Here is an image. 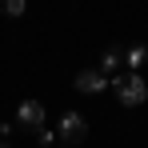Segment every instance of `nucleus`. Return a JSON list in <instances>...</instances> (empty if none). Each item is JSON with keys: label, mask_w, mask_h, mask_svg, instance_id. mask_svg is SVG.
I'll return each mask as SVG.
<instances>
[{"label": "nucleus", "mask_w": 148, "mask_h": 148, "mask_svg": "<svg viewBox=\"0 0 148 148\" xmlns=\"http://www.w3.org/2000/svg\"><path fill=\"white\" fill-rule=\"evenodd\" d=\"M72 84H76V92L96 96V92H104V88H112V76H108V72H96V68H80Z\"/></svg>", "instance_id": "7ed1b4c3"}, {"label": "nucleus", "mask_w": 148, "mask_h": 148, "mask_svg": "<svg viewBox=\"0 0 148 148\" xmlns=\"http://www.w3.org/2000/svg\"><path fill=\"white\" fill-rule=\"evenodd\" d=\"M44 116H48V112H44L40 100H24V104L16 108V124H24V128H32V132L44 128Z\"/></svg>", "instance_id": "20e7f679"}, {"label": "nucleus", "mask_w": 148, "mask_h": 148, "mask_svg": "<svg viewBox=\"0 0 148 148\" xmlns=\"http://www.w3.org/2000/svg\"><path fill=\"white\" fill-rule=\"evenodd\" d=\"M36 140H40V144H56V132H52V128H36Z\"/></svg>", "instance_id": "6e6552de"}, {"label": "nucleus", "mask_w": 148, "mask_h": 148, "mask_svg": "<svg viewBox=\"0 0 148 148\" xmlns=\"http://www.w3.org/2000/svg\"><path fill=\"white\" fill-rule=\"evenodd\" d=\"M148 60V48L144 44H136V48H124V64L132 68V72H140V64Z\"/></svg>", "instance_id": "423d86ee"}, {"label": "nucleus", "mask_w": 148, "mask_h": 148, "mask_svg": "<svg viewBox=\"0 0 148 148\" xmlns=\"http://www.w3.org/2000/svg\"><path fill=\"white\" fill-rule=\"evenodd\" d=\"M120 60H124V48L108 44V48H104V56H100V72H112V68H116Z\"/></svg>", "instance_id": "39448f33"}, {"label": "nucleus", "mask_w": 148, "mask_h": 148, "mask_svg": "<svg viewBox=\"0 0 148 148\" xmlns=\"http://www.w3.org/2000/svg\"><path fill=\"white\" fill-rule=\"evenodd\" d=\"M112 92H116V100H120L124 108H140L148 100V84L140 72H128V76H116L112 80Z\"/></svg>", "instance_id": "f257e3e1"}, {"label": "nucleus", "mask_w": 148, "mask_h": 148, "mask_svg": "<svg viewBox=\"0 0 148 148\" xmlns=\"http://www.w3.org/2000/svg\"><path fill=\"white\" fill-rule=\"evenodd\" d=\"M56 136H60L64 144H80V140L88 136V120H84L80 112H64V116L56 120Z\"/></svg>", "instance_id": "f03ea898"}, {"label": "nucleus", "mask_w": 148, "mask_h": 148, "mask_svg": "<svg viewBox=\"0 0 148 148\" xmlns=\"http://www.w3.org/2000/svg\"><path fill=\"white\" fill-rule=\"evenodd\" d=\"M0 148H12V144H4V140H0Z\"/></svg>", "instance_id": "1a4fd4ad"}, {"label": "nucleus", "mask_w": 148, "mask_h": 148, "mask_svg": "<svg viewBox=\"0 0 148 148\" xmlns=\"http://www.w3.org/2000/svg\"><path fill=\"white\" fill-rule=\"evenodd\" d=\"M4 12H8L12 20H16V16H24V12H28V0H4Z\"/></svg>", "instance_id": "0eeeda50"}]
</instances>
